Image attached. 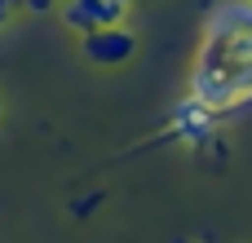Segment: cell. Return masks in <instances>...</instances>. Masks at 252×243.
<instances>
[{
    "label": "cell",
    "mask_w": 252,
    "mask_h": 243,
    "mask_svg": "<svg viewBox=\"0 0 252 243\" xmlns=\"http://www.w3.org/2000/svg\"><path fill=\"white\" fill-rule=\"evenodd\" d=\"M248 4H252V0H248Z\"/></svg>",
    "instance_id": "8992f818"
},
{
    "label": "cell",
    "mask_w": 252,
    "mask_h": 243,
    "mask_svg": "<svg viewBox=\"0 0 252 243\" xmlns=\"http://www.w3.org/2000/svg\"><path fill=\"white\" fill-rule=\"evenodd\" d=\"M80 49H84V58H89L93 66H124V62L137 53V40H133V31H124V22H120V27H93V31H84V35H80Z\"/></svg>",
    "instance_id": "6da1fadb"
},
{
    "label": "cell",
    "mask_w": 252,
    "mask_h": 243,
    "mask_svg": "<svg viewBox=\"0 0 252 243\" xmlns=\"http://www.w3.org/2000/svg\"><path fill=\"white\" fill-rule=\"evenodd\" d=\"M115 4H124V9H128V4H133V0H115Z\"/></svg>",
    "instance_id": "5b68a950"
},
{
    "label": "cell",
    "mask_w": 252,
    "mask_h": 243,
    "mask_svg": "<svg viewBox=\"0 0 252 243\" xmlns=\"http://www.w3.org/2000/svg\"><path fill=\"white\" fill-rule=\"evenodd\" d=\"M4 4H9V9H22V4H27V0H4Z\"/></svg>",
    "instance_id": "277c9868"
},
{
    "label": "cell",
    "mask_w": 252,
    "mask_h": 243,
    "mask_svg": "<svg viewBox=\"0 0 252 243\" xmlns=\"http://www.w3.org/2000/svg\"><path fill=\"white\" fill-rule=\"evenodd\" d=\"M9 18H13V9H9V4H4V0H0V27H4V22H9Z\"/></svg>",
    "instance_id": "3957f363"
},
{
    "label": "cell",
    "mask_w": 252,
    "mask_h": 243,
    "mask_svg": "<svg viewBox=\"0 0 252 243\" xmlns=\"http://www.w3.org/2000/svg\"><path fill=\"white\" fill-rule=\"evenodd\" d=\"M213 106H204L199 97H186L182 106H177V115H173V133L177 137H186V142H204L208 137V124H213Z\"/></svg>",
    "instance_id": "7a4b0ae2"
}]
</instances>
